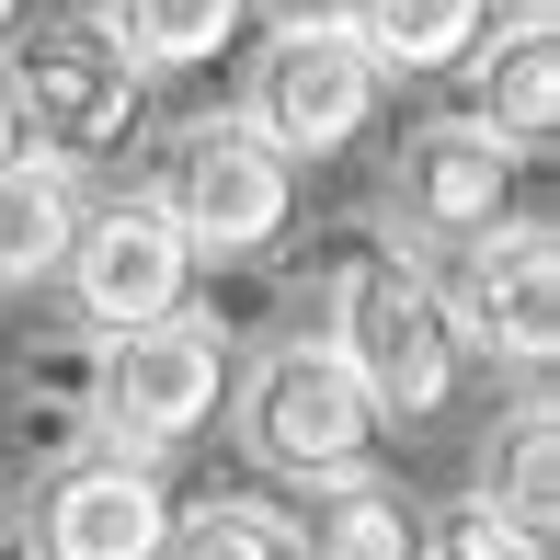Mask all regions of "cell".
Returning <instances> with one entry per match:
<instances>
[{
    "label": "cell",
    "mask_w": 560,
    "mask_h": 560,
    "mask_svg": "<svg viewBox=\"0 0 560 560\" xmlns=\"http://www.w3.org/2000/svg\"><path fill=\"white\" fill-rule=\"evenodd\" d=\"M320 343L354 366L377 423H435L457 400V366H469V343L446 332L435 275L400 241H377V229H343L332 264H320Z\"/></svg>",
    "instance_id": "6da1fadb"
},
{
    "label": "cell",
    "mask_w": 560,
    "mask_h": 560,
    "mask_svg": "<svg viewBox=\"0 0 560 560\" xmlns=\"http://www.w3.org/2000/svg\"><path fill=\"white\" fill-rule=\"evenodd\" d=\"M149 207L195 241V264H264V252L287 241V218H298V161L241 104H229V115H184L161 138Z\"/></svg>",
    "instance_id": "7a4b0ae2"
},
{
    "label": "cell",
    "mask_w": 560,
    "mask_h": 560,
    "mask_svg": "<svg viewBox=\"0 0 560 560\" xmlns=\"http://www.w3.org/2000/svg\"><path fill=\"white\" fill-rule=\"evenodd\" d=\"M229 412V343L218 320L195 310H161V320H126V332H104V354H92V435L126 446V457H172L195 446L207 423Z\"/></svg>",
    "instance_id": "3957f363"
},
{
    "label": "cell",
    "mask_w": 560,
    "mask_h": 560,
    "mask_svg": "<svg viewBox=\"0 0 560 560\" xmlns=\"http://www.w3.org/2000/svg\"><path fill=\"white\" fill-rule=\"evenodd\" d=\"M229 412H241V446L264 457L275 480H332V469H366L377 457V400L354 389V366L320 332H287L264 343L241 377H229Z\"/></svg>",
    "instance_id": "277c9868"
},
{
    "label": "cell",
    "mask_w": 560,
    "mask_h": 560,
    "mask_svg": "<svg viewBox=\"0 0 560 560\" xmlns=\"http://www.w3.org/2000/svg\"><path fill=\"white\" fill-rule=\"evenodd\" d=\"M12 92H23V126H35V149L46 161H69V172H104L138 149V126H149V81H138V58L104 35V23H35V35H12Z\"/></svg>",
    "instance_id": "5b68a950"
},
{
    "label": "cell",
    "mask_w": 560,
    "mask_h": 560,
    "mask_svg": "<svg viewBox=\"0 0 560 560\" xmlns=\"http://www.w3.org/2000/svg\"><path fill=\"white\" fill-rule=\"evenodd\" d=\"M377 104H389V81H377V58L354 46V23H264V58H252L241 115L264 126L298 172L343 161L377 126Z\"/></svg>",
    "instance_id": "8992f818"
},
{
    "label": "cell",
    "mask_w": 560,
    "mask_h": 560,
    "mask_svg": "<svg viewBox=\"0 0 560 560\" xmlns=\"http://www.w3.org/2000/svg\"><path fill=\"white\" fill-rule=\"evenodd\" d=\"M435 298H446V332L469 343V354L526 366V377L560 366V229L538 207H515L503 229L457 241V275H446Z\"/></svg>",
    "instance_id": "52a82bcc"
},
{
    "label": "cell",
    "mask_w": 560,
    "mask_h": 560,
    "mask_svg": "<svg viewBox=\"0 0 560 560\" xmlns=\"http://www.w3.org/2000/svg\"><path fill=\"white\" fill-rule=\"evenodd\" d=\"M172 480L161 457H126V446H92V457H58L35 480V515H23V560H161L172 538Z\"/></svg>",
    "instance_id": "ba28073f"
},
{
    "label": "cell",
    "mask_w": 560,
    "mask_h": 560,
    "mask_svg": "<svg viewBox=\"0 0 560 560\" xmlns=\"http://www.w3.org/2000/svg\"><path fill=\"white\" fill-rule=\"evenodd\" d=\"M195 275H207L195 241L149 207V195H126V207H81V229H69V252H58V287H69V310H81L92 332H126V320L184 310Z\"/></svg>",
    "instance_id": "9c48e42d"
},
{
    "label": "cell",
    "mask_w": 560,
    "mask_h": 560,
    "mask_svg": "<svg viewBox=\"0 0 560 560\" xmlns=\"http://www.w3.org/2000/svg\"><path fill=\"white\" fill-rule=\"evenodd\" d=\"M389 184H400V218L457 252V241H480V229H503L526 207V149L492 138L480 115H423L412 138H400Z\"/></svg>",
    "instance_id": "30bf717a"
},
{
    "label": "cell",
    "mask_w": 560,
    "mask_h": 560,
    "mask_svg": "<svg viewBox=\"0 0 560 560\" xmlns=\"http://www.w3.org/2000/svg\"><path fill=\"white\" fill-rule=\"evenodd\" d=\"M469 115L492 126V138H515L526 161L560 138V12L549 0L492 12V35L469 46Z\"/></svg>",
    "instance_id": "8fae6325"
},
{
    "label": "cell",
    "mask_w": 560,
    "mask_h": 560,
    "mask_svg": "<svg viewBox=\"0 0 560 560\" xmlns=\"http://www.w3.org/2000/svg\"><path fill=\"white\" fill-rule=\"evenodd\" d=\"M287 526H298V560H423V503L389 492L377 469L310 480V503Z\"/></svg>",
    "instance_id": "7c38bea8"
},
{
    "label": "cell",
    "mask_w": 560,
    "mask_h": 560,
    "mask_svg": "<svg viewBox=\"0 0 560 560\" xmlns=\"http://www.w3.org/2000/svg\"><path fill=\"white\" fill-rule=\"evenodd\" d=\"M503 0H354V46L377 58V81H457L469 46L492 35Z\"/></svg>",
    "instance_id": "4fadbf2b"
},
{
    "label": "cell",
    "mask_w": 560,
    "mask_h": 560,
    "mask_svg": "<svg viewBox=\"0 0 560 560\" xmlns=\"http://www.w3.org/2000/svg\"><path fill=\"white\" fill-rule=\"evenodd\" d=\"M92 23L138 58V81H184V69H218L241 46L252 0H92Z\"/></svg>",
    "instance_id": "5bb4252c"
},
{
    "label": "cell",
    "mask_w": 560,
    "mask_h": 560,
    "mask_svg": "<svg viewBox=\"0 0 560 560\" xmlns=\"http://www.w3.org/2000/svg\"><path fill=\"white\" fill-rule=\"evenodd\" d=\"M69 229H81V172L46 161V149L0 161V287H46Z\"/></svg>",
    "instance_id": "9a60e30c"
},
{
    "label": "cell",
    "mask_w": 560,
    "mask_h": 560,
    "mask_svg": "<svg viewBox=\"0 0 560 560\" xmlns=\"http://www.w3.org/2000/svg\"><path fill=\"white\" fill-rule=\"evenodd\" d=\"M480 492H492L503 515L526 526V538H560V412H549V389L503 412V435H492V469H480Z\"/></svg>",
    "instance_id": "2e32d148"
},
{
    "label": "cell",
    "mask_w": 560,
    "mask_h": 560,
    "mask_svg": "<svg viewBox=\"0 0 560 560\" xmlns=\"http://www.w3.org/2000/svg\"><path fill=\"white\" fill-rule=\"evenodd\" d=\"M161 560H298V526H287V503H264V492H218V503H195V515H172Z\"/></svg>",
    "instance_id": "e0dca14e"
},
{
    "label": "cell",
    "mask_w": 560,
    "mask_h": 560,
    "mask_svg": "<svg viewBox=\"0 0 560 560\" xmlns=\"http://www.w3.org/2000/svg\"><path fill=\"white\" fill-rule=\"evenodd\" d=\"M423 560H549V538H526L492 492H457L423 515Z\"/></svg>",
    "instance_id": "ac0fdd59"
},
{
    "label": "cell",
    "mask_w": 560,
    "mask_h": 560,
    "mask_svg": "<svg viewBox=\"0 0 560 560\" xmlns=\"http://www.w3.org/2000/svg\"><path fill=\"white\" fill-rule=\"evenodd\" d=\"M354 0H252V23H343Z\"/></svg>",
    "instance_id": "d6986e66"
},
{
    "label": "cell",
    "mask_w": 560,
    "mask_h": 560,
    "mask_svg": "<svg viewBox=\"0 0 560 560\" xmlns=\"http://www.w3.org/2000/svg\"><path fill=\"white\" fill-rule=\"evenodd\" d=\"M35 149V126H23V92H12V69H0V161H23Z\"/></svg>",
    "instance_id": "ffe728a7"
},
{
    "label": "cell",
    "mask_w": 560,
    "mask_h": 560,
    "mask_svg": "<svg viewBox=\"0 0 560 560\" xmlns=\"http://www.w3.org/2000/svg\"><path fill=\"white\" fill-rule=\"evenodd\" d=\"M12 35H23V0H0V46H12Z\"/></svg>",
    "instance_id": "44dd1931"
}]
</instances>
